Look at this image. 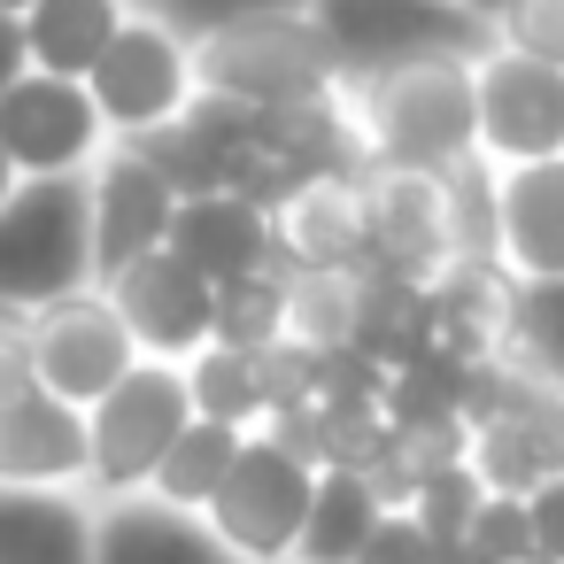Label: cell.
<instances>
[{"instance_id":"6da1fadb","label":"cell","mask_w":564,"mask_h":564,"mask_svg":"<svg viewBox=\"0 0 564 564\" xmlns=\"http://www.w3.org/2000/svg\"><path fill=\"white\" fill-rule=\"evenodd\" d=\"M340 132L364 171H456L479 155V101L464 55L394 63L371 78H340Z\"/></svg>"},{"instance_id":"7a4b0ae2","label":"cell","mask_w":564,"mask_h":564,"mask_svg":"<svg viewBox=\"0 0 564 564\" xmlns=\"http://www.w3.org/2000/svg\"><path fill=\"white\" fill-rule=\"evenodd\" d=\"M194 86L279 124V117L333 109L340 63L310 17H256V24H232L217 40H194Z\"/></svg>"},{"instance_id":"3957f363","label":"cell","mask_w":564,"mask_h":564,"mask_svg":"<svg viewBox=\"0 0 564 564\" xmlns=\"http://www.w3.org/2000/svg\"><path fill=\"white\" fill-rule=\"evenodd\" d=\"M94 286V217H86V171L70 178H17L0 202V302L47 310L63 294Z\"/></svg>"},{"instance_id":"277c9868","label":"cell","mask_w":564,"mask_h":564,"mask_svg":"<svg viewBox=\"0 0 564 564\" xmlns=\"http://www.w3.org/2000/svg\"><path fill=\"white\" fill-rule=\"evenodd\" d=\"M310 24L325 32L340 78H371L425 55L479 63L495 47V24H479L464 0H310Z\"/></svg>"},{"instance_id":"5b68a950","label":"cell","mask_w":564,"mask_h":564,"mask_svg":"<svg viewBox=\"0 0 564 564\" xmlns=\"http://www.w3.org/2000/svg\"><path fill=\"white\" fill-rule=\"evenodd\" d=\"M194 425L186 402V371L140 356L94 410H86V479H101L109 495H148V479L163 471L171 441Z\"/></svg>"},{"instance_id":"8992f818","label":"cell","mask_w":564,"mask_h":564,"mask_svg":"<svg viewBox=\"0 0 564 564\" xmlns=\"http://www.w3.org/2000/svg\"><path fill=\"white\" fill-rule=\"evenodd\" d=\"M310 495H317V464L294 456L279 433H248L232 479L217 487V502L202 518L232 549V564H279V556H294V541L310 525Z\"/></svg>"},{"instance_id":"52a82bcc","label":"cell","mask_w":564,"mask_h":564,"mask_svg":"<svg viewBox=\"0 0 564 564\" xmlns=\"http://www.w3.org/2000/svg\"><path fill=\"white\" fill-rule=\"evenodd\" d=\"M86 94H94V109H101V124H109L117 140H155V132H171V124L186 117V101L202 94V86H194V47H186L171 24H155L148 9H132L124 32L109 40V55L94 63Z\"/></svg>"},{"instance_id":"ba28073f","label":"cell","mask_w":564,"mask_h":564,"mask_svg":"<svg viewBox=\"0 0 564 564\" xmlns=\"http://www.w3.org/2000/svg\"><path fill=\"white\" fill-rule=\"evenodd\" d=\"M271 232L286 271H364L371 263V171L310 163L271 194Z\"/></svg>"},{"instance_id":"9c48e42d","label":"cell","mask_w":564,"mask_h":564,"mask_svg":"<svg viewBox=\"0 0 564 564\" xmlns=\"http://www.w3.org/2000/svg\"><path fill=\"white\" fill-rule=\"evenodd\" d=\"M132 364H140V340L124 333V317H117V302H109L101 286L32 310V379H40L55 402L94 410Z\"/></svg>"},{"instance_id":"30bf717a","label":"cell","mask_w":564,"mask_h":564,"mask_svg":"<svg viewBox=\"0 0 564 564\" xmlns=\"http://www.w3.org/2000/svg\"><path fill=\"white\" fill-rule=\"evenodd\" d=\"M471 101H479V163L518 171L564 155V70L510 55L502 40L471 63Z\"/></svg>"},{"instance_id":"8fae6325","label":"cell","mask_w":564,"mask_h":564,"mask_svg":"<svg viewBox=\"0 0 564 564\" xmlns=\"http://www.w3.org/2000/svg\"><path fill=\"white\" fill-rule=\"evenodd\" d=\"M448 263H464L448 171H371V271L433 286Z\"/></svg>"},{"instance_id":"7c38bea8","label":"cell","mask_w":564,"mask_h":564,"mask_svg":"<svg viewBox=\"0 0 564 564\" xmlns=\"http://www.w3.org/2000/svg\"><path fill=\"white\" fill-rule=\"evenodd\" d=\"M109 124L94 109V94L78 78H47L24 70L9 94H0V155L17 163V178H70L94 171Z\"/></svg>"},{"instance_id":"4fadbf2b","label":"cell","mask_w":564,"mask_h":564,"mask_svg":"<svg viewBox=\"0 0 564 564\" xmlns=\"http://www.w3.org/2000/svg\"><path fill=\"white\" fill-rule=\"evenodd\" d=\"M101 294L117 302V317L140 340V356H155V364H186L194 348L217 340V286L194 263H178L171 248L124 263L117 279H101Z\"/></svg>"},{"instance_id":"5bb4252c","label":"cell","mask_w":564,"mask_h":564,"mask_svg":"<svg viewBox=\"0 0 564 564\" xmlns=\"http://www.w3.org/2000/svg\"><path fill=\"white\" fill-rule=\"evenodd\" d=\"M86 217H94V286L117 279L124 263L171 248V217H178V186L140 155V148H109L86 171Z\"/></svg>"},{"instance_id":"9a60e30c","label":"cell","mask_w":564,"mask_h":564,"mask_svg":"<svg viewBox=\"0 0 564 564\" xmlns=\"http://www.w3.org/2000/svg\"><path fill=\"white\" fill-rule=\"evenodd\" d=\"M171 256L194 263L209 286H232V279H256L279 263V232H271V202L256 194H232V186H209V194H178V217H171Z\"/></svg>"},{"instance_id":"2e32d148","label":"cell","mask_w":564,"mask_h":564,"mask_svg":"<svg viewBox=\"0 0 564 564\" xmlns=\"http://www.w3.org/2000/svg\"><path fill=\"white\" fill-rule=\"evenodd\" d=\"M86 479V410L55 402L40 379L0 394V487H70Z\"/></svg>"},{"instance_id":"e0dca14e","label":"cell","mask_w":564,"mask_h":564,"mask_svg":"<svg viewBox=\"0 0 564 564\" xmlns=\"http://www.w3.org/2000/svg\"><path fill=\"white\" fill-rule=\"evenodd\" d=\"M495 256L510 279H564V155L495 171Z\"/></svg>"},{"instance_id":"ac0fdd59","label":"cell","mask_w":564,"mask_h":564,"mask_svg":"<svg viewBox=\"0 0 564 564\" xmlns=\"http://www.w3.org/2000/svg\"><path fill=\"white\" fill-rule=\"evenodd\" d=\"M94 564H232V549L209 533L202 510H171L155 495H117V510L94 525Z\"/></svg>"},{"instance_id":"d6986e66","label":"cell","mask_w":564,"mask_h":564,"mask_svg":"<svg viewBox=\"0 0 564 564\" xmlns=\"http://www.w3.org/2000/svg\"><path fill=\"white\" fill-rule=\"evenodd\" d=\"M186 402H194V417H217V425H232V433H256L279 402H286V387H279V348H225V340H209V348H194L186 364Z\"/></svg>"},{"instance_id":"ffe728a7","label":"cell","mask_w":564,"mask_h":564,"mask_svg":"<svg viewBox=\"0 0 564 564\" xmlns=\"http://www.w3.org/2000/svg\"><path fill=\"white\" fill-rule=\"evenodd\" d=\"M371 263L364 271H286V340L302 356H364Z\"/></svg>"},{"instance_id":"44dd1931","label":"cell","mask_w":564,"mask_h":564,"mask_svg":"<svg viewBox=\"0 0 564 564\" xmlns=\"http://www.w3.org/2000/svg\"><path fill=\"white\" fill-rule=\"evenodd\" d=\"M0 564H94V518L63 487H0Z\"/></svg>"},{"instance_id":"7402d4cb","label":"cell","mask_w":564,"mask_h":564,"mask_svg":"<svg viewBox=\"0 0 564 564\" xmlns=\"http://www.w3.org/2000/svg\"><path fill=\"white\" fill-rule=\"evenodd\" d=\"M132 0H40L24 9V47H32V70L47 78H94V63L109 55V40L124 32Z\"/></svg>"},{"instance_id":"603a6c76","label":"cell","mask_w":564,"mask_h":564,"mask_svg":"<svg viewBox=\"0 0 564 564\" xmlns=\"http://www.w3.org/2000/svg\"><path fill=\"white\" fill-rule=\"evenodd\" d=\"M379 510L387 502H379V487L364 471L325 464L317 471V495H310V525L294 541V564H356L364 541H371V525H379Z\"/></svg>"},{"instance_id":"cb8c5ba5","label":"cell","mask_w":564,"mask_h":564,"mask_svg":"<svg viewBox=\"0 0 564 564\" xmlns=\"http://www.w3.org/2000/svg\"><path fill=\"white\" fill-rule=\"evenodd\" d=\"M240 441H248V433H232V425H217V417H194V425L171 441L163 471L148 479V495L171 502V510H209L217 487H225L232 464H240Z\"/></svg>"},{"instance_id":"d4e9b609","label":"cell","mask_w":564,"mask_h":564,"mask_svg":"<svg viewBox=\"0 0 564 564\" xmlns=\"http://www.w3.org/2000/svg\"><path fill=\"white\" fill-rule=\"evenodd\" d=\"M525 379L556 387L564 394V279H518L510 294V340H502Z\"/></svg>"},{"instance_id":"484cf974","label":"cell","mask_w":564,"mask_h":564,"mask_svg":"<svg viewBox=\"0 0 564 564\" xmlns=\"http://www.w3.org/2000/svg\"><path fill=\"white\" fill-rule=\"evenodd\" d=\"M217 340L225 348H256V356L286 340V263L217 286Z\"/></svg>"},{"instance_id":"4316f807","label":"cell","mask_w":564,"mask_h":564,"mask_svg":"<svg viewBox=\"0 0 564 564\" xmlns=\"http://www.w3.org/2000/svg\"><path fill=\"white\" fill-rule=\"evenodd\" d=\"M132 9H148L155 24H171L194 47V40H217V32L256 24V17H310V0H132Z\"/></svg>"},{"instance_id":"83f0119b","label":"cell","mask_w":564,"mask_h":564,"mask_svg":"<svg viewBox=\"0 0 564 564\" xmlns=\"http://www.w3.org/2000/svg\"><path fill=\"white\" fill-rule=\"evenodd\" d=\"M479 502H487L479 471H471V464H448V471H433V479L410 495V518H417L433 541H464V525H471Z\"/></svg>"},{"instance_id":"f1b7e54d","label":"cell","mask_w":564,"mask_h":564,"mask_svg":"<svg viewBox=\"0 0 564 564\" xmlns=\"http://www.w3.org/2000/svg\"><path fill=\"white\" fill-rule=\"evenodd\" d=\"M495 40L510 55H533V63L564 70V0H510L495 17Z\"/></svg>"},{"instance_id":"f546056e","label":"cell","mask_w":564,"mask_h":564,"mask_svg":"<svg viewBox=\"0 0 564 564\" xmlns=\"http://www.w3.org/2000/svg\"><path fill=\"white\" fill-rule=\"evenodd\" d=\"M464 541H471L479 556H510V549H533V533H525V502H518V495H487V502L471 510Z\"/></svg>"},{"instance_id":"4dcf8cb0","label":"cell","mask_w":564,"mask_h":564,"mask_svg":"<svg viewBox=\"0 0 564 564\" xmlns=\"http://www.w3.org/2000/svg\"><path fill=\"white\" fill-rule=\"evenodd\" d=\"M425 556H433V533L410 510H379V525H371V541H364L356 564H425Z\"/></svg>"},{"instance_id":"1f68e13d","label":"cell","mask_w":564,"mask_h":564,"mask_svg":"<svg viewBox=\"0 0 564 564\" xmlns=\"http://www.w3.org/2000/svg\"><path fill=\"white\" fill-rule=\"evenodd\" d=\"M525 533H533V549H541L549 564H564V471L525 495Z\"/></svg>"},{"instance_id":"d6a6232c","label":"cell","mask_w":564,"mask_h":564,"mask_svg":"<svg viewBox=\"0 0 564 564\" xmlns=\"http://www.w3.org/2000/svg\"><path fill=\"white\" fill-rule=\"evenodd\" d=\"M32 387V310L0 302V394Z\"/></svg>"},{"instance_id":"836d02e7","label":"cell","mask_w":564,"mask_h":564,"mask_svg":"<svg viewBox=\"0 0 564 564\" xmlns=\"http://www.w3.org/2000/svg\"><path fill=\"white\" fill-rule=\"evenodd\" d=\"M32 70V47H24V17H0V94Z\"/></svg>"},{"instance_id":"e575fe53","label":"cell","mask_w":564,"mask_h":564,"mask_svg":"<svg viewBox=\"0 0 564 564\" xmlns=\"http://www.w3.org/2000/svg\"><path fill=\"white\" fill-rule=\"evenodd\" d=\"M425 564H487V556H479L471 541H433V556H425Z\"/></svg>"},{"instance_id":"d590c367","label":"cell","mask_w":564,"mask_h":564,"mask_svg":"<svg viewBox=\"0 0 564 564\" xmlns=\"http://www.w3.org/2000/svg\"><path fill=\"white\" fill-rule=\"evenodd\" d=\"M464 9H471V17H479V24H495V17H502V9H510V0H464Z\"/></svg>"},{"instance_id":"8d00e7d4","label":"cell","mask_w":564,"mask_h":564,"mask_svg":"<svg viewBox=\"0 0 564 564\" xmlns=\"http://www.w3.org/2000/svg\"><path fill=\"white\" fill-rule=\"evenodd\" d=\"M487 564H549L541 549H510V556H487Z\"/></svg>"},{"instance_id":"74e56055","label":"cell","mask_w":564,"mask_h":564,"mask_svg":"<svg viewBox=\"0 0 564 564\" xmlns=\"http://www.w3.org/2000/svg\"><path fill=\"white\" fill-rule=\"evenodd\" d=\"M9 194H17V163H9V155H0V202H9Z\"/></svg>"},{"instance_id":"f35d334b","label":"cell","mask_w":564,"mask_h":564,"mask_svg":"<svg viewBox=\"0 0 564 564\" xmlns=\"http://www.w3.org/2000/svg\"><path fill=\"white\" fill-rule=\"evenodd\" d=\"M24 9H40V0H0V17H24Z\"/></svg>"}]
</instances>
